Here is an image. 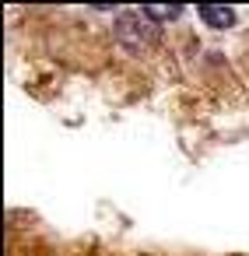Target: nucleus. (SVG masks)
Returning <instances> with one entry per match:
<instances>
[{
  "label": "nucleus",
  "instance_id": "3",
  "mask_svg": "<svg viewBox=\"0 0 249 256\" xmlns=\"http://www.w3.org/2000/svg\"><path fill=\"white\" fill-rule=\"evenodd\" d=\"M144 14H148V22H172V18L182 14V8H179V4H168V8H162V4H148Z\"/></svg>",
  "mask_w": 249,
  "mask_h": 256
},
{
  "label": "nucleus",
  "instance_id": "1",
  "mask_svg": "<svg viewBox=\"0 0 249 256\" xmlns=\"http://www.w3.org/2000/svg\"><path fill=\"white\" fill-rule=\"evenodd\" d=\"M116 32H120V39H123L126 46L144 50V46L151 42V32H154V28H144V11H140V14H123V18L116 22Z\"/></svg>",
  "mask_w": 249,
  "mask_h": 256
},
{
  "label": "nucleus",
  "instance_id": "2",
  "mask_svg": "<svg viewBox=\"0 0 249 256\" xmlns=\"http://www.w3.org/2000/svg\"><path fill=\"white\" fill-rule=\"evenodd\" d=\"M200 18L210 28H232L235 25V11L232 8H218V4H200Z\"/></svg>",
  "mask_w": 249,
  "mask_h": 256
}]
</instances>
